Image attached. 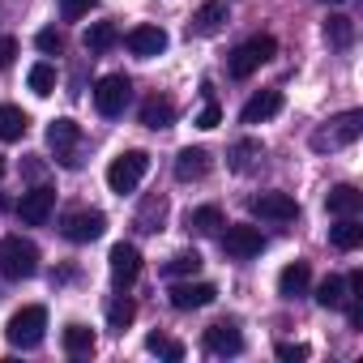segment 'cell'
Instances as JSON below:
<instances>
[{
    "label": "cell",
    "instance_id": "9",
    "mask_svg": "<svg viewBox=\"0 0 363 363\" xmlns=\"http://www.w3.org/2000/svg\"><path fill=\"white\" fill-rule=\"evenodd\" d=\"M261 248H265V235H261L257 227H248V223H231V227L223 231V252L235 257V261L261 257Z\"/></svg>",
    "mask_w": 363,
    "mask_h": 363
},
{
    "label": "cell",
    "instance_id": "5",
    "mask_svg": "<svg viewBox=\"0 0 363 363\" xmlns=\"http://www.w3.org/2000/svg\"><path fill=\"white\" fill-rule=\"evenodd\" d=\"M128 99H133V82H128L124 73H107V77H99V86H94V107H99V116H107V120L124 116Z\"/></svg>",
    "mask_w": 363,
    "mask_h": 363
},
{
    "label": "cell",
    "instance_id": "21",
    "mask_svg": "<svg viewBox=\"0 0 363 363\" xmlns=\"http://www.w3.org/2000/svg\"><path fill=\"white\" fill-rule=\"evenodd\" d=\"M137 116H141V124H145V128H171V124H175V103H171V99H162V94H150V99L141 103V111H137Z\"/></svg>",
    "mask_w": 363,
    "mask_h": 363
},
{
    "label": "cell",
    "instance_id": "33",
    "mask_svg": "<svg viewBox=\"0 0 363 363\" xmlns=\"http://www.w3.org/2000/svg\"><path fill=\"white\" fill-rule=\"evenodd\" d=\"M26 82H30V90H35L39 99H48V94L56 90V69L43 60V65H35V69H30V77H26Z\"/></svg>",
    "mask_w": 363,
    "mask_h": 363
},
{
    "label": "cell",
    "instance_id": "17",
    "mask_svg": "<svg viewBox=\"0 0 363 363\" xmlns=\"http://www.w3.org/2000/svg\"><path fill=\"white\" fill-rule=\"evenodd\" d=\"M227 22H231V18H227V5H223V0H210V5H201V9L193 13L189 30H193V35H201V39H214Z\"/></svg>",
    "mask_w": 363,
    "mask_h": 363
},
{
    "label": "cell",
    "instance_id": "31",
    "mask_svg": "<svg viewBox=\"0 0 363 363\" xmlns=\"http://www.w3.org/2000/svg\"><path fill=\"white\" fill-rule=\"evenodd\" d=\"M133 320H137V303H133L128 295H120V299L107 303V325H111V329H128Z\"/></svg>",
    "mask_w": 363,
    "mask_h": 363
},
{
    "label": "cell",
    "instance_id": "32",
    "mask_svg": "<svg viewBox=\"0 0 363 363\" xmlns=\"http://www.w3.org/2000/svg\"><path fill=\"white\" fill-rule=\"evenodd\" d=\"M206 261H201V252H175L167 265H162V274L167 278H184V274H197Z\"/></svg>",
    "mask_w": 363,
    "mask_h": 363
},
{
    "label": "cell",
    "instance_id": "38",
    "mask_svg": "<svg viewBox=\"0 0 363 363\" xmlns=\"http://www.w3.org/2000/svg\"><path fill=\"white\" fill-rule=\"evenodd\" d=\"M218 124H223V107L210 99V103L201 107V116H197V128H218Z\"/></svg>",
    "mask_w": 363,
    "mask_h": 363
},
{
    "label": "cell",
    "instance_id": "34",
    "mask_svg": "<svg viewBox=\"0 0 363 363\" xmlns=\"http://www.w3.org/2000/svg\"><path fill=\"white\" fill-rule=\"evenodd\" d=\"M145 350H154V354H162V359H171V363L184 359V346H179L175 337H162V333H150V337H145Z\"/></svg>",
    "mask_w": 363,
    "mask_h": 363
},
{
    "label": "cell",
    "instance_id": "11",
    "mask_svg": "<svg viewBox=\"0 0 363 363\" xmlns=\"http://www.w3.org/2000/svg\"><path fill=\"white\" fill-rule=\"evenodd\" d=\"M167 299H171V308H179V312H193V308H210V303L218 299V286H214V282H175V286L167 291Z\"/></svg>",
    "mask_w": 363,
    "mask_h": 363
},
{
    "label": "cell",
    "instance_id": "41",
    "mask_svg": "<svg viewBox=\"0 0 363 363\" xmlns=\"http://www.w3.org/2000/svg\"><path fill=\"white\" fill-rule=\"evenodd\" d=\"M0 179H5V158H0Z\"/></svg>",
    "mask_w": 363,
    "mask_h": 363
},
{
    "label": "cell",
    "instance_id": "42",
    "mask_svg": "<svg viewBox=\"0 0 363 363\" xmlns=\"http://www.w3.org/2000/svg\"><path fill=\"white\" fill-rule=\"evenodd\" d=\"M325 5H346V0H325Z\"/></svg>",
    "mask_w": 363,
    "mask_h": 363
},
{
    "label": "cell",
    "instance_id": "3",
    "mask_svg": "<svg viewBox=\"0 0 363 363\" xmlns=\"http://www.w3.org/2000/svg\"><path fill=\"white\" fill-rule=\"evenodd\" d=\"M359 133H363V111H342V116H333L325 128H316L312 133V150H342V145H354L359 141Z\"/></svg>",
    "mask_w": 363,
    "mask_h": 363
},
{
    "label": "cell",
    "instance_id": "20",
    "mask_svg": "<svg viewBox=\"0 0 363 363\" xmlns=\"http://www.w3.org/2000/svg\"><path fill=\"white\" fill-rule=\"evenodd\" d=\"M325 210H329L333 218H350V214H359V210H363V193H359L354 184H337V189H329Z\"/></svg>",
    "mask_w": 363,
    "mask_h": 363
},
{
    "label": "cell",
    "instance_id": "7",
    "mask_svg": "<svg viewBox=\"0 0 363 363\" xmlns=\"http://www.w3.org/2000/svg\"><path fill=\"white\" fill-rule=\"evenodd\" d=\"M48 145L60 158V167H77V145H82V124L77 120H52L48 124Z\"/></svg>",
    "mask_w": 363,
    "mask_h": 363
},
{
    "label": "cell",
    "instance_id": "10",
    "mask_svg": "<svg viewBox=\"0 0 363 363\" xmlns=\"http://www.w3.org/2000/svg\"><path fill=\"white\" fill-rule=\"evenodd\" d=\"M52 210H56V189H48V184L22 193V201H18V218H22L26 227H43V223L52 218Z\"/></svg>",
    "mask_w": 363,
    "mask_h": 363
},
{
    "label": "cell",
    "instance_id": "1",
    "mask_svg": "<svg viewBox=\"0 0 363 363\" xmlns=\"http://www.w3.org/2000/svg\"><path fill=\"white\" fill-rule=\"evenodd\" d=\"M0 274L22 282V278H35L39 274V248L22 235H5L0 240Z\"/></svg>",
    "mask_w": 363,
    "mask_h": 363
},
{
    "label": "cell",
    "instance_id": "23",
    "mask_svg": "<svg viewBox=\"0 0 363 363\" xmlns=\"http://www.w3.org/2000/svg\"><path fill=\"white\" fill-rule=\"evenodd\" d=\"M329 244L342 248V252L359 248V244H363V223H359L354 214H350V218H337V227H329Z\"/></svg>",
    "mask_w": 363,
    "mask_h": 363
},
{
    "label": "cell",
    "instance_id": "13",
    "mask_svg": "<svg viewBox=\"0 0 363 363\" xmlns=\"http://www.w3.org/2000/svg\"><path fill=\"white\" fill-rule=\"evenodd\" d=\"M124 43H128V52H133V56L154 60V56H162V52H167V43H171V39H167V30H162V26H133Z\"/></svg>",
    "mask_w": 363,
    "mask_h": 363
},
{
    "label": "cell",
    "instance_id": "4",
    "mask_svg": "<svg viewBox=\"0 0 363 363\" xmlns=\"http://www.w3.org/2000/svg\"><path fill=\"white\" fill-rule=\"evenodd\" d=\"M43 329H48V308H39V303H26V308H18V312L9 316V325H5V337H9L13 346L30 350V346H39V342H43Z\"/></svg>",
    "mask_w": 363,
    "mask_h": 363
},
{
    "label": "cell",
    "instance_id": "15",
    "mask_svg": "<svg viewBox=\"0 0 363 363\" xmlns=\"http://www.w3.org/2000/svg\"><path fill=\"white\" fill-rule=\"evenodd\" d=\"M206 350H210V354H240V350H244V333H240V325H235V320H218V325H210V329H206Z\"/></svg>",
    "mask_w": 363,
    "mask_h": 363
},
{
    "label": "cell",
    "instance_id": "26",
    "mask_svg": "<svg viewBox=\"0 0 363 363\" xmlns=\"http://www.w3.org/2000/svg\"><path fill=\"white\" fill-rule=\"evenodd\" d=\"M325 43H329V48H350V43H354V18L329 13V22H325Z\"/></svg>",
    "mask_w": 363,
    "mask_h": 363
},
{
    "label": "cell",
    "instance_id": "12",
    "mask_svg": "<svg viewBox=\"0 0 363 363\" xmlns=\"http://www.w3.org/2000/svg\"><path fill=\"white\" fill-rule=\"evenodd\" d=\"M107 269H111V282H116V286H133V282L141 278V252H137L133 244H111Z\"/></svg>",
    "mask_w": 363,
    "mask_h": 363
},
{
    "label": "cell",
    "instance_id": "28",
    "mask_svg": "<svg viewBox=\"0 0 363 363\" xmlns=\"http://www.w3.org/2000/svg\"><path fill=\"white\" fill-rule=\"evenodd\" d=\"M116 39H120V30H116L111 22H94V26L86 30V39H82V43H86V52H90V56H99V52L116 48Z\"/></svg>",
    "mask_w": 363,
    "mask_h": 363
},
{
    "label": "cell",
    "instance_id": "29",
    "mask_svg": "<svg viewBox=\"0 0 363 363\" xmlns=\"http://www.w3.org/2000/svg\"><path fill=\"white\" fill-rule=\"evenodd\" d=\"M162 218H167V197H145L141 210H137V227L141 231H158Z\"/></svg>",
    "mask_w": 363,
    "mask_h": 363
},
{
    "label": "cell",
    "instance_id": "24",
    "mask_svg": "<svg viewBox=\"0 0 363 363\" xmlns=\"http://www.w3.org/2000/svg\"><path fill=\"white\" fill-rule=\"evenodd\" d=\"M346 299H350V286H346V278H337V274H329V278L316 286V303L329 308V312L346 308Z\"/></svg>",
    "mask_w": 363,
    "mask_h": 363
},
{
    "label": "cell",
    "instance_id": "14",
    "mask_svg": "<svg viewBox=\"0 0 363 363\" xmlns=\"http://www.w3.org/2000/svg\"><path fill=\"white\" fill-rule=\"evenodd\" d=\"M252 214L269 218V223H291V218H299V206L291 193H261V197H252Z\"/></svg>",
    "mask_w": 363,
    "mask_h": 363
},
{
    "label": "cell",
    "instance_id": "6",
    "mask_svg": "<svg viewBox=\"0 0 363 363\" xmlns=\"http://www.w3.org/2000/svg\"><path fill=\"white\" fill-rule=\"evenodd\" d=\"M274 52H278V39H274V35H257V39L240 43V48L231 52V77H252Z\"/></svg>",
    "mask_w": 363,
    "mask_h": 363
},
{
    "label": "cell",
    "instance_id": "8",
    "mask_svg": "<svg viewBox=\"0 0 363 363\" xmlns=\"http://www.w3.org/2000/svg\"><path fill=\"white\" fill-rule=\"evenodd\" d=\"M60 231L73 244H90V240H99L107 231V214L103 210H73V214L60 218Z\"/></svg>",
    "mask_w": 363,
    "mask_h": 363
},
{
    "label": "cell",
    "instance_id": "39",
    "mask_svg": "<svg viewBox=\"0 0 363 363\" xmlns=\"http://www.w3.org/2000/svg\"><path fill=\"white\" fill-rule=\"evenodd\" d=\"M13 56H18V39L0 35V69H9V65H13Z\"/></svg>",
    "mask_w": 363,
    "mask_h": 363
},
{
    "label": "cell",
    "instance_id": "25",
    "mask_svg": "<svg viewBox=\"0 0 363 363\" xmlns=\"http://www.w3.org/2000/svg\"><path fill=\"white\" fill-rule=\"evenodd\" d=\"M30 128V116L22 107H0V141H22Z\"/></svg>",
    "mask_w": 363,
    "mask_h": 363
},
{
    "label": "cell",
    "instance_id": "30",
    "mask_svg": "<svg viewBox=\"0 0 363 363\" xmlns=\"http://www.w3.org/2000/svg\"><path fill=\"white\" fill-rule=\"evenodd\" d=\"M65 350L69 354H94V329H86V325H69L65 329Z\"/></svg>",
    "mask_w": 363,
    "mask_h": 363
},
{
    "label": "cell",
    "instance_id": "2",
    "mask_svg": "<svg viewBox=\"0 0 363 363\" xmlns=\"http://www.w3.org/2000/svg\"><path fill=\"white\" fill-rule=\"evenodd\" d=\"M145 171H150V154L145 150H124L120 158H111V167H107V189L111 193H137V184L145 179Z\"/></svg>",
    "mask_w": 363,
    "mask_h": 363
},
{
    "label": "cell",
    "instance_id": "35",
    "mask_svg": "<svg viewBox=\"0 0 363 363\" xmlns=\"http://www.w3.org/2000/svg\"><path fill=\"white\" fill-rule=\"evenodd\" d=\"M35 43H39V52H48V56H60V52H65V35H60L56 26L39 30V39H35Z\"/></svg>",
    "mask_w": 363,
    "mask_h": 363
},
{
    "label": "cell",
    "instance_id": "22",
    "mask_svg": "<svg viewBox=\"0 0 363 363\" xmlns=\"http://www.w3.org/2000/svg\"><path fill=\"white\" fill-rule=\"evenodd\" d=\"M231 171H240V175H248V171H257L261 167V158H265V145L257 141V137H244V141H235L231 145Z\"/></svg>",
    "mask_w": 363,
    "mask_h": 363
},
{
    "label": "cell",
    "instance_id": "16",
    "mask_svg": "<svg viewBox=\"0 0 363 363\" xmlns=\"http://www.w3.org/2000/svg\"><path fill=\"white\" fill-rule=\"evenodd\" d=\"M210 175V150L201 145H189L175 154V179L179 184H193V179H206Z\"/></svg>",
    "mask_w": 363,
    "mask_h": 363
},
{
    "label": "cell",
    "instance_id": "18",
    "mask_svg": "<svg viewBox=\"0 0 363 363\" xmlns=\"http://www.w3.org/2000/svg\"><path fill=\"white\" fill-rule=\"evenodd\" d=\"M278 111H282V94H278V90H261V94H252V99L244 103L240 120H244V124H265V120H274Z\"/></svg>",
    "mask_w": 363,
    "mask_h": 363
},
{
    "label": "cell",
    "instance_id": "40",
    "mask_svg": "<svg viewBox=\"0 0 363 363\" xmlns=\"http://www.w3.org/2000/svg\"><path fill=\"white\" fill-rule=\"evenodd\" d=\"M346 320H350V329H363V303H359V299H354V303L346 299Z\"/></svg>",
    "mask_w": 363,
    "mask_h": 363
},
{
    "label": "cell",
    "instance_id": "27",
    "mask_svg": "<svg viewBox=\"0 0 363 363\" xmlns=\"http://www.w3.org/2000/svg\"><path fill=\"white\" fill-rule=\"evenodd\" d=\"M184 227H189L193 235H214V231L223 227V210H218V206H201V210H189Z\"/></svg>",
    "mask_w": 363,
    "mask_h": 363
},
{
    "label": "cell",
    "instance_id": "19",
    "mask_svg": "<svg viewBox=\"0 0 363 363\" xmlns=\"http://www.w3.org/2000/svg\"><path fill=\"white\" fill-rule=\"evenodd\" d=\"M308 286H312L308 261H291V265L278 274V295H282V299H299V295H308Z\"/></svg>",
    "mask_w": 363,
    "mask_h": 363
},
{
    "label": "cell",
    "instance_id": "37",
    "mask_svg": "<svg viewBox=\"0 0 363 363\" xmlns=\"http://www.w3.org/2000/svg\"><path fill=\"white\" fill-rule=\"evenodd\" d=\"M312 350L303 346V342H278V359H286V363H303Z\"/></svg>",
    "mask_w": 363,
    "mask_h": 363
},
{
    "label": "cell",
    "instance_id": "36",
    "mask_svg": "<svg viewBox=\"0 0 363 363\" xmlns=\"http://www.w3.org/2000/svg\"><path fill=\"white\" fill-rule=\"evenodd\" d=\"M94 5H99V0H60V13H65L69 22H77V18H86Z\"/></svg>",
    "mask_w": 363,
    "mask_h": 363
}]
</instances>
